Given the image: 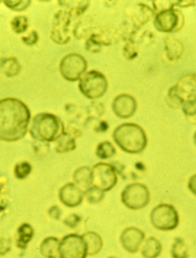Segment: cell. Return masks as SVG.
Segmentation results:
<instances>
[{"instance_id": "cell-1", "label": "cell", "mask_w": 196, "mask_h": 258, "mask_svg": "<svg viewBox=\"0 0 196 258\" xmlns=\"http://www.w3.org/2000/svg\"><path fill=\"white\" fill-rule=\"evenodd\" d=\"M31 112L23 102L16 98L0 100V140L15 142L27 133Z\"/></svg>"}, {"instance_id": "cell-2", "label": "cell", "mask_w": 196, "mask_h": 258, "mask_svg": "<svg viewBox=\"0 0 196 258\" xmlns=\"http://www.w3.org/2000/svg\"><path fill=\"white\" fill-rule=\"evenodd\" d=\"M113 139L122 151L131 154L142 152L148 143L143 128L134 123L117 126L113 133Z\"/></svg>"}, {"instance_id": "cell-3", "label": "cell", "mask_w": 196, "mask_h": 258, "mask_svg": "<svg viewBox=\"0 0 196 258\" xmlns=\"http://www.w3.org/2000/svg\"><path fill=\"white\" fill-rule=\"evenodd\" d=\"M65 133V125L60 118L47 112L35 115L31 124V136L36 142H56Z\"/></svg>"}, {"instance_id": "cell-4", "label": "cell", "mask_w": 196, "mask_h": 258, "mask_svg": "<svg viewBox=\"0 0 196 258\" xmlns=\"http://www.w3.org/2000/svg\"><path fill=\"white\" fill-rule=\"evenodd\" d=\"M151 222L160 231H173L179 226V213L173 205L161 203L151 211Z\"/></svg>"}, {"instance_id": "cell-5", "label": "cell", "mask_w": 196, "mask_h": 258, "mask_svg": "<svg viewBox=\"0 0 196 258\" xmlns=\"http://www.w3.org/2000/svg\"><path fill=\"white\" fill-rule=\"evenodd\" d=\"M80 91L90 99L102 97L108 91V82L106 77L96 71H90L82 76L79 81Z\"/></svg>"}, {"instance_id": "cell-6", "label": "cell", "mask_w": 196, "mask_h": 258, "mask_svg": "<svg viewBox=\"0 0 196 258\" xmlns=\"http://www.w3.org/2000/svg\"><path fill=\"white\" fill-rule=\"evenodd\" d=\"M120 198L122 203L129 210H142L149 205L151 192L145 184L133 183L124 188Z\"/></svg>"}, {"instance_id": "cell-7", "label": "cell", "mask_w": 196, "mask_h": 258, "mask_svg": "<svg viewBox=\"0 0 196 258\" xmlns=\"http://www.w3.org/2000/svg\"><path fill=\"white\" fill-rule=\"evenodd\" d=\"M87 68V62L81 54L72 53L65 56L61 60V74L64 79L69 82L80 81Z\"/></svg>"}, {"instance_id": "cell-8", "label": "cell", "mask_w": 196, "mask_h": 258, "mask_svg": "<svg viewBox=\"0 0 196 258\" xmlns=\"http://www.w3.org/2000/svg\"><path fill=\"white\" fill-rule=\"evenodd\" d=\"M118 177L114 166L98 163L92 167V186L104 192L111 190L117 185Z\"/></svg>"}, {"instance_id": "cell-9", "label": "cell", "mask_w": 196, "mask_h": 258, "mask_svg": "<svg viewBox=\"0 0 196 258\" xmlns=\"http://www.w3.org/2000/svg\"><path fill=\"white\" fill-rule=\"evenodd\" d=\"M87 244L82 235L70 234L60 241L59 258H87Z\"/></svg>"}, {"instance_id": "cell-10", "label": "cell", "mask_w": 196, "mask_h": 258, "mask_svg": "<svg viewBox=\"0 0 196 258\" xmlns=\"http://www.w3.org/2000/svg\"><path fill=\"white\" fill-rule=\"evenodd\" d=\"M184 25V17L179 10H166L156 16L154 26L157 31L163 33L176 32L182 29Z\"/></svg>"}, {"instance_id": "cell-11", "label": "cell", "mask_w": 196, "mask_h": 258, "mask_svg": "<svg viewBox=\"0 0 196 258\" xmlns=\"http://www.w3.org/2000/svg\"><path fill=\"white\" fill-rule=\"evenodd\" d=\"M120 244L124 250L130 253L139 251L145 241V234L136 227H128L122 231L120 237Z\"/></svg>"}, {"instance_id": "cell-12", "label": "cell", "mask_w": 196, "mask_h": 258, "mask_svg": "<svg viewBox=\"0 0 196 258\" xmlns=\"http://www.w3.org/2000/svg\"><path fill=\"white\" fill-rule=\"evenodd\" d=\"M137 109L136 99L131 95L120 94L113 101L112 109L118 118L127 119L131 118Z\"/></svg>"}, {"instance_id": "cell-13", "label": "cell", "mask_w": 196, "mask_h": 258, "mask_svg": "<svg viewBox=\"0 0 196 258\" xmlns=\"http://www.w3.org/2000/svg\"><path fill=\"white\" fill-rule=\"evenodd\" d=\"M71 20V14L65 11H60L54 19V29L52 31V40L59 44H65L69 41L68 27Z\"/></svg>"}, {"instance_id": "cell-14", "label": "cell", "mask_w": 196, "mask_h": 258, "mask_svg": "<svg viewBox=\"0 0 196 258\" xmlns=\"http://www.w3.org/2000/svg\"><path fill=\"white\" fill-rule=\"evenodd\" d=\"M59 197L64 206L68 208H75L82 203L84 192L75 183H68L61 188Z\"/></svg>"}, {"instance_id": "cell-15", "label": "cell", "mask_w": 196, "mask_h": 258, "mask_svg": "<svg viewBox=\"0 0 196 258\" xmlns=\"http://www.w3.org/2000/svg\"><path fill=\"white\" fill-rule=\"evenodd\" d=\"M182 102L196 99V75L188 74L181 77L176 85L173 86Z\"/></svg>"}, {"instance_id": "cell-16", "label": "cell", "mask_w": 196, "mask_h": 258, "mask_svg": "<svg viewBox=\"0 0 196 258\" xmlns=\"http://www.w3.org/2000/svg\"><path fill=\"white\" fill-rule=\"evenodd\" d=\"M165 50L167 58L171 61H174L182 57L184 45L177 38L166 37L165 38Z\"/></svg>"}, {"instance_id": "cell-17", "label": "cell", "mask_w": 196, "mask_h": 258, "mask_svg": "<svg viewBox=\"0 0 196 258\" xmlns=\"http://www.w3.org/2000/svg\"><path fill=\"white\" fill-rule=\"evenodd\" d=\"M60 240L56 237H47L40 244V253L45 258H59Z\"/></svg>"}, {"instance_id": "cell-18", "label": "cell", "mask_w": 196, "mask_h": 258, "mask_svg": "<svg viewBox=\"0 0 196 258\" xmlns=\"http://www.w3.org/2000/svg\"><path fill=\"white\" fill-rule=\"evenodd\" d=\"M73 179L75 184L84 192L92 186V169L87 166L79 167L73 174Z\"/></svg>"}, {"instance_id": "cell-19", "label": "cell", "mask_w": 196, "mask_h": 258, "mask_svg": "<svg viewBox=\"0 0 196 258\" xmlns=\"http://www.w3.org/2000/svg\"><path fill=\"white\" fill-rule=\"evenodd\" d=\"M87 247L88 256H94L100 253L103 247V239L94 231H88L82 235Z\"/></svg>"}, {"instance_id": "cell-20", "label": "cell", "mask_w": 196, "mask_h": 258, "mask_svg": "<svg viewBox=\"0 0 196 258\" xmlns=\"http://www.w3.org/2000/svg\"><path fill=\"white\" fill-rule=\"evenodd\" d=\"M162 244L157 238L150 237L144 241L141 254L144 258H157L162 253Z\"/></svg>"}, {"instance_id": "cell-21", "label": "cell", "mask_w": 196, "mask_h": 258, "mask_svg": "<svg viewBox=\"0 0 196 258\" xmlns=\"http://www.w3.org/2000/svg\"><path fill=\"white\" fill-rule=\"evenodd\" d=\"M34 228L32 225L28 223H23L19 227L17 230V239L16 246L21 250H25L27 247L34 237Z\"/></svg>"}, {"instance_id": "cell-22", "label": "cell", "mask_w": 196, "mask_h": 258, "mask_svg": "<svg viewBox=\"0 0 196 258\" xmlns=\"http://www.w3.org/2000/svg\"><path fill=\"white\" fill-rule=\"evenodd\" d=\"M0 70L7 77H13L20 73L22 66L16 57H4L0 60Z\"/></svg>"}, {"instance_id": "cell-23", "label": "cell", "mask_w": 196, "mask_h": 258, "mask_svg": "<svg viewBox=\"0 0 196 258\" xmlns=\"http://www.w3.org/2000/svg\"><path fill=\"white\" fill-rule=\"evenodd\" d=\"M77 148L75 139L65 132L56 141V151L59 154L75 151Z\"/></svg>"}, {"instance_id": "cell-24", "label": "cell", "mask_w": 196, "mask_h": 258, "mask_svg": "<svg viewBox=\"0 0 196 258\" xmlns=\"http://www.w3.org/2000/svg\"><path fill=\"white\" fill-rule=\"evenodd\" d=\"M96 157L102 160H108L113 158L116 154L115 147L108 141L102 142L96 147L95 151Z\"/></svg>"}, {"instance_id": "cell-25", "label": "cell", "mask_w": 196, "mask_h": 258, "mask_svg": "<svg viewBox=\"0 0 196 258\" xmlns=\"http://www.w3.org/2000/svg\"><path fill=\"white\" fill-rule=\"evenodd\" d=\"M171 256L173 258H188V248L182 238H176L171 248Z\"/></svg>"}, {"instance_id": "cell-26", "label": "cell", "mask_w": 196, "mask_h": 258, "mask_svg": "<svg viewBox=\"0 0 196 258\" xmlns=\"http://www.w3.org/2000/svg\"><path fill=\"white\" fill-rule=\"evenodd\" d=\"M105 192L93 186L84 191V197L90 204L100 203L105 198Z\"/></svg>"}, {"instance_id": "cell-27", "label": "cell", "mask_w": 196, "mask_h": 258, "mask_svg": "<svg viewBox=\"0 0 196 258\" xmlns=\"http://www.w3.org/2000/svg\"><path fill=\"white\" fill-rule=\"evenodd\" d=\"M11 26L16 33L22 34L26 32L29 27V20L26 16H19L13 18Z\"/></svg>"}, {"instance_id": "cell-28", "label": "cell", "mask_w": 196, "mask_h": 258, "mask_svg": "<svg viewBox=\"0 0 196 258\" xmlns=\"http://www.w3.org/2000/svg\"><path fill=\"white\" fill-rule=\"evenodd\" d=\"M32 165L27 161L18 163L14 168V174L17 179H24L27 178L32 172Z\"/></svg>"}, {"instance_id": "cell-29", "label": "cell", "mask_w": 196, "mask_h": 258, "mask_svg": "<svg viewBox=\"0 0 196 258\" xmlns=\"http://www.w3.org/2000/svg\"><path fill=\"white\" fill-rule=\"evenodd\" d=\"M166 104L169 107L173 108V109H178V108L182 107V104H183V102L178 96L173 87L169 89L167 96H166Z\"/></svg>"}, {"instance_id": "cell-30", "label": "cell", "mask_w": 196, "mask_h": 258, "mask_svg": "<svg viewBox=\"0 0 196 258\" xmlns=\"http://www.w3.org/2000/svg\"><path fill=\"white\" fill-rule=\"evenodd\" d=\"M4 4L8 7L10 10H14V11H23L26 10L31 4V1L28 0H6L4 1Z\"/></svg>"}, {"instance_id": "cell-31", "label": "cell", "mask_w": 196, "mask_h": 258, "mask_svg": "<svg viewBox=\"0 0 196 258\" xmlns=\"http://www.w3.org/2000/svg\"><path fill=\"white\" fill-rule=\"evenodd\" d=\"M182 112L186 116L193 117L196 115V99L185 101L182 106Z\"/></svg>"}, {"instance_id": "cell-32", "label": "cell", "mask_w": 196, "mask_h": 258, "mask_svg": "<svg viewBox=\"0 0 196 258\" xmlns=\"http://www.w3.org/2000/svg\"><path fill=\"white\" fill-rule=\"evenodd\" d=\"M102 44L100 41L96 39V35H93L86 41V49L91 53L100 52Z\"/></svg>"}, {"instance_id": "cell-33", "label": "cell", "mask_w": 196, "mask_h": 258, "mask_svg": "<svg viewBox=\"0 0 196 258\" xmlns=\"http://www.w3.org/2000/svg\"><path fill=\"white\" fill-rule=\"evenodd\" d=\"M153 5H154V10L160 13L166 10H173L176 4L172 1H153Z\"/></svg>"}, {"instance_id": "cell-34", "label": "cell", "mask_w": 196, "mask_h": 258, "mask_svg": "<svg viewBox=\"0 0 196 258\" xmlns=\"http://www.w3.org/2000/svg\"><path fill=\"white\" fill-rule=\"evenodd\" d=\"M89 112H90V115H91L92 118H99V117L103 115L104 112H105V108L104 106L101 103H92L88 107Z\"/></svg>"}, {"instance_id": "cell-35", "label": "cell", "mask_w": 196, "mask_h": 258, "mask_svg": "<svg viewBox=\"0 0 196 258\" xmlns=\"http://www.w3.org/2000/svg\"><path fill=\"white\" fill-rule=\"evenodd\" d=\"M12 241L10 238L0 236V256L7 254L11 250Z\"/></svg>"}, {"instance_id": "cell-36", "label": "cell", "mask_w": 196, "mask_h": 258, "mask_svg": "<svg viewBox=\"0 0 196 258\" xmlns=\"http://www.w3.org/2000/svg\"><path fill=\"white\" fill-rule=\"evenodd\" d=\"M81 222V218L76 214H71L67 216L64 219V224L70 228H75L78 227Z\"/></svg>"}, {"instance_id": "cell-37", "label": "cell", "mask_w": 196, "mask_h": 258, "mask_svg": "<svg viewBox=\"0 0 196 258\" xmlns=\"http://www.w3.org/2000/svg\"><path fill=\"white\" fill-rule=\"evenodd\" d=\"M22 41L26 45L32 46L36 44L38 41V35L35 31H32L28 36H24L22 38Z\"/></svg>"}, {"instance_id": "cell-38", "label": "cell", "mask_w": 196, "mask_h": 258, "mask_svg": "<svg viewBox=\"0 0 196 258\" xmlns=\"http://www.w3.org/2000/svg\"><path fill=\"white\" fill-rule=\"evenodd\" d=\"M47 214L52 219H55V220H59L62 216V210H60L59 206H53L49 208Z\"/></svg>"}, {"instance_id": "cell-39", "label": "cell", "mask_w": 196, "mask_h": 258, "mask_svg": "<svg viewBox=\"0 0 196 258\" xmlns=\"http://www.w3.org/2000/svg\"><path fill=\"white\" fill-rule=\"evenodd\" d=\"M124 56L127 59H133L137 55L136 49L132 46V44H128L124 47Z\"/></svg>"}, {"instance_id": "cell-40", "label": "cell", "mask_w": 196, "mask_h": 258, "mask_svg": "<svg viewBox=\"0 0 196 258\" xmlns=\"http://www.w3.org/2000/svg\"><path fill=\"white\" fill-rule=\"evenodd\" d=\"M188 188L193 195L196 196V174L192 175L188 179Z\"/></svg>"}, {"instance_id": "cell-41", "label": "cell", "mask_w": 196, "mask_h": 258, "mask_svg": "<svg viewBox=\"0 0 196 258\" xmlns=\"http://www.w3.org/2000/svg\"><path fill=\"white\" fill-rule=\"evenodd\" d=\"M176 6L182 8H187V7H192L195 5V1H178Z\"/></svg>"}, {"instance_id": "cell-42", "label": "cell", "mask_w": 196, "mask_h": 258, "mask_svg": "<svg viewBox=\"0 0 196 258\" xmlns=\"http://www.w3.org/2000/svg\"><path fill=\"white\" fill-rule=\"evenodd\" d=\"M193 140H194V145H195L196 147V132L194 133V137H193Z\"/></svg>"}, {"instance_id": "cell-43", "label": "cell", "mask_w": 196, "mask_h": 258, "mask_svg": "<svg viewBox=\"0 0 196 258\" xmlns=\"http://www.w3.org/2000/svg\"><path fill=\"white\" fill-rule=\"evenodd\" d=\"M108 258H119V257H117V256H109V257H108Z\"/></svg>"}]
</instances>
